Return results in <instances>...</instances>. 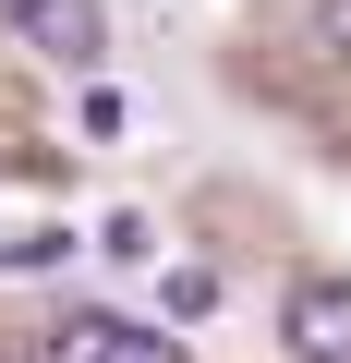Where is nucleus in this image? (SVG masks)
<instances>
[{
	"instance_id": "f257e3e1",
	"label": "nucleus",
	"mask_w": 351,
	"mask_h": 363,
	"mask_svg": "<svg viewBox=\"0 0 351 363\" xmlns=\"http://www.w3.org/2000/svg\"><path fill=\"white\" fill-rule=\"evenodd\" d=\"M37 363H182L169 327H133V315H61Z\"/></svg>"
},
{
	"instance_id": "f03ea898",
	"label": "nucleus",
	"mask_w": 351,
	"mask_h": 363,
	"mask_svg": "<svg viewBox=\"0 0 351 363\" xmlns=\"http://www.w3.org/2000/svg\"><path fill=\"white\" fill-rule=\"evenodd\" d=\"M279 339H291V363H351V279H303Z\"/></svg>"
},
{
	"instance_id": "7ed1b4c3",
	"label": "nucleus",
	"mask_w": 351,
	"mask_h": 363,
	"mask_svg": "<svg viewBox=\"0 0 351 363\" xmlns=\"http://www.w3.org/2000/svg\"><path fill=\"white\" fill-rule=\"evenodd\" d=\"M13 25H25L49 61H73V73L109 49V13H97V0H13Z\"/></svg>"
},
{
	"instance_id": "20e7f679",
	"label": "nucleus",
	"mask_w": 351,
	"mask_h": 363,
	"mask_svg": "<svg viewBox=\"0 0 351 363\" xmlns=\"http://www.w3.org/2000/svg\"><path fill=\"white\" fill-rule=\"evenodd\" d=\"M73 230H0V267H61Z\"/></svg>"
},
{
	"instance_id": "39448f33",
	"label": "nucleus",
	"mask_w": 351,
	"mask_h": 363,
	"mask_svg": "<svg viewBox=\"0 0 351 363\" xmlns=\"http://www.w3.org/2000/svg\"><path fill=\"white\" fill-rule=\"evenodd\" d=\"M315 49H339V61H351V0H315Z\"/></svg>"
}]
</instances>
